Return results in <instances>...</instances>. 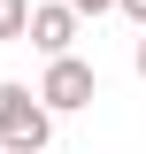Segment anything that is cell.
<instances>
[{
    "mask_svg": "<svg viewBox=\"0 0 146 154\" xmlns=\"http://www.w3.org/2000/svg\"><path fill=\"white\" fill-rule=\"evenodd\" d=\"M46 139H54V108L38 100V85L0 77V146L8 154H46Z\"/></svg>",
    "mask_w": 146,
    "mask_h": 154,
    "instance_id": "6da1fadb",
    "label": "cell"
},
{
    "mask_svg": "<svg viewBox=\"0 0 146 154\" xmlns=\"http://www.w3.org/2000/svg\"><path fill=\"white\" fill-rule=\"evenodd\" d=\"M38 100H46V108L54 116H77V108H92V100H100V69H92V62H46V77H38Z\"/></svg>",
    "mask_w": 146,
    "mask_h": 154,
    "instance_id": "7a4b0ae2",
    "label": "cell"
},
{
    "mask_svg": "<svg viewBox=\"0 0 146 154\" xmlns=\"http://www.w3.org/2000/svg\"><path fill=\"white\" fill-rule=\"evenodd\" d=\"M77 23H85V16H77L69 0H38V8H31V38H23V46H38L46 62H69V54H77Z\"/></svg>",
    "mask_w": 146,
    "mask_h": 154,
    "instance_id": "3957f363",
    "label": "cell"
},
{
    "mask_svg": "<svg viewBox=\"0 0 146 154\" xmlns=\"http://www.w3.org/2000/svg\"><path fill=\"white\" fill-rule=\"evenodd\" d=\"M31 8L38 0H0V46H23L31 38Z\"/></svg>",
    "mask_w": 146,
    "mask_h": 154,
    "instance_id": "277c9868",
    "label": "cell"
},
{
    "mask_svg": "<svg viewBox=\"0 0 146 154\" xmlns=\"http://www.w3.org/2000/svg\"><path fill=\"white\" fill-rule=\"evenodd\" d=\"M77 16H108V8H123V0H69Z\"/></svg>",
    "mask_w": 146,
    "mask_h": 154,
    "instance_id": "5b68a950",
    "label": "cell"
},
{
    "mask_svg": "<svg viewBox=\"0 0 146 154\" xmlns=\"http://www.w3.org/2000/svg\"><path fill=\"white\" fill-rule=\"evenodd\" d=\"M115 16H131V23H138V31H146V0H123V8H115Z\"/></svg>",
    "mask_w": 146,
    "mask_h": 154,
    "instance_id": "8992f818",
    "label": "cell"
},
{
    "mask_svg": "<svg viewBox=\"0 0 146 154\" xmlns=\"http://www.w3.org/2000/svg\"><path fill=\"white\" fill-rule=\"evenodd\" d=\"M138 77H146V31H138Z\"/></svg>",
    "mask_w": 146,
    "mask_h": 154,
    "instance_id": "52a82bcc",
    "label": "cell"
},
{
    "mask_svg": "<svg viewBox=\"0 0 146 154\" xmlns=\"http://www.w3.org/2000/svg\"><path fill=\"white\" fill-rule=\"evenodd\" d=\"M0 154H8V146H0Z\"/></svg>",
    "mask_w": 146,
    "mask_h": 154,
    "instance_id": "ba28073f",
    "label": "cell"
}]
</instances>
